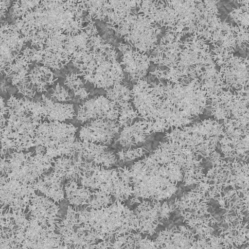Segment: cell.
<instances>
[{
	"instance_id": "cell-41",
	"label": "cell",
	"mask_w": 249,
	"mask_h": 249,
	"mask_svg": "<svg viewBox=\"0 0 249 249\" xmlns=\"http://www.w3.org/2000/svg\"><path fill=\"white\" fill-rule=\"evenodd\" d=\"M146 150L142 147L137 148H128L127 149H122L117 153L120 160L123 162L132 161L135 159L142 157Z\"/></svg>"
},
{
	"instance_id": "cell-10",
	"label": "cell",
	"mask_w": 249,
	"mask_h": 249,
	"mask_svg": "<svg viewBox=\"0 0 249 249\" xmlns=\"http://www.w3.org/2000/svg\"><path fill=\"white\" fill-rule=\"evenodd\" d=\"M45 154L51 158L61 156H79L88 162L107 168L115 165L117 159L107 145L86 141H74L62 143L46 149Z\"/></svg>"
},
{
	"instance_id": "cell-13",
	"label": "cell",
	"mask_w": 249,
	"mask_h": 249,
	"mask_svg": "<svg viewBox=\"0 0 249 249\" xmlns=\"http://www.w3.org/2000/svg\"><path fill=\"white\" fill-rule=\"evenodd\" d=\"M211 115L217 121L237 119L249 111V94L242 90H222L218 94H211Z\"/></svg>"
},
{
	"instance_id": "cell-27",
	"label": "cell",
	"mask_w": 249,
	"mask_h": 249,
	"mask_svg": "<svg viewBox=\"0 0 249 249\" xmlns=\"http://www.w3.org/2000/svg\"><path fill=\"white\" fill-rule=\"evenodd\" d=\"M42 116L50 122H64L72 119L75 116L73 105L69 104L54 103L51 99L42 95Z\"/></svg>"
},
{
	"instance_id": "cell-44",
	"label": "cell",
	"mask_w": 249,
	"mask_h": 249,
	"mask_svg": "<svg viewBox=\"0 0 249 249\" xmlns=\"http://www.w3.org/2000/svg\"><path fill=\"white\" fill-rule=\"evenodd\" d=\"M4 99L0 96V128H2L5 125L6 118L4 115L8 114V107L5 106Z\"/></svg>"
},
{
	"instance_id": "cell-31",
	"label": "cell",
	"mask_w": 249,
	"mask_h": 249,
	"mask_svg": "<svg viewBox=\"0 0 249 249\" xmlns=\"http://www.w3.org/2000/svg\"><path fill=\"white\" fill-rule=\"evenodd\" d=\"M198 236L190 249H227L231 246L220 234L218 235L209 233Z\"/></svg>"
},
{
	"instance_id": "cell-33",
	"label": "cell",
	"mask_w": 249,
	"mask_h": 249,
	"mask_svg": "<svg viewBox=\"0 0 249 249\" xmlns=\"http://www.w3.org/2000/svg\"><path fill=\"white\" fill-rule=\"evenodd\" d=\"M112 9L107 14V19L121 18L136 9L140 0H109Z\"/></svg>"
},
{
	"instance_id": "cell-22",
	"label": "cell",
	"mask_w": 249,
	"mask_h": 249,
	"mask_svg": "<svg viewBox=\"0 0 249 249\" xmlns=\"http://www.w3.org/2000/svg\"><path fill=\"white\" fill-rule=\"evenodd\" d=\"M118 49L122 53L120 62L123 71L128 74L129 81L142 79L147 73L150 65V56L141 53L129 44L119 43Z\"/></svg>"
},
{
	"instance_id": "cell-12",
	"label": "cell",
	"mask_w": 249,
	"mask_h": 249,
	"mask_svg": "<svg viewBox=\"0 0 249 249\" xmlns=\"http://www.w3.org/2000/svg\"><path fill=\"white\" fill-rule=\"evenodd\" d=\"M77 129V127L71 123L41 122L34 131L33 138L22 142L16 151H22L39 145L46 149L51 148L62 143L74 141Z\"/></svg>"
},
{
	"instance_id": "cell-35",
	"label": "cell",
	"mask_w": 249,
	"mask_h": 249,
	"mask_svg": "<svg viewBox=\"0 0 249 249\" xmlns=\"http://www.w3.org/2000/svg\"><path fill=\"white\" fill-rule=\"evenodd\" d=\"M117 104L119 106V117L117 122L120 128L131 125L135 118H139V114L134 109L131 103L120 102Z\"/></svg>"
},
{
	"instance_id": "cell-18",
	"label": "cell",
	"mask_w": 249,
	"mask_h": 249,
	"mask_svg": "<svg viewBox=\"0 0 249 249\" xmlns=\"http://www.w3.org/2000/svg\"><path fill=\"white\" fill-rule=\"evenodd\" d=\"M27 207L29 217L35 219L44 228L57 230L62 218L59 213V206L52 199L36 193L30 198Z\"/></svg>"
},
{
	"instance_id": "cell-43",
	"label": "cell",
	"mask_w": 249,
	"mask_h": 249,
	"mask_svg": "<svg viewBox=\"0 0 249 249\" xmlns=\"http://www.w3.org/2000/svg\"><path fill=\"white\" fill-rule=\"evenodd\" d=\"M52 89L53 92L51 94V98H54L59 102L69 101L72 100L68 90L60 86L59 83H57L55 89Z\"/></svg>"
},
{
	"instance_id": "cell-1",
	"label": "cell",
	"mask_w": 249,
	"mask_h": 249,
	"mask_svg": "<svg viewBox=\"0 0 249 249\" xmlns=\"http://www.w3.org/2000/svg\"><path fill=\"white\" fill-rule=\"evenodd\" d=\"M167 80L164 85L151 82L150 89L157 117L152 124L156 132L170 127L181 129L193 123L195 116L202 114L210 107V93L198 78Z\"/></svg>"
},
{
	"instance_id": "cell-24",
	"label": "cell",
	"mask_w": 249,
	"mask_h": 249,
	"mask_svg": "<svg viewBox=\"0 0 249 249\" xmlns=\"http://www.w3.org/2000/svg\"><path fill=\"white\" fill-rule=\"evenodd\" d=\"M150 86L146 79L137 80L131 89V96L139 118L152 123L157 118V113L154 107Z\"/></svg>"
},
{
	"instance_id": "cell-39",
	"label": "cell",
	"mask_w": 249,
	"mask_h": 249,
	"mask_svg": "<svg viewBox=\"0 0 249 249\" xmlns=\"http://www.w3.org/2000/svg\"><path fill=\"white\" fill-rule=\"evenodd\" d=\"M40 0H17L13 1L11 8L13 9L12 18H20L25 13L34 8Z\"/></svg>"
},
{
	"instance_id": "cell-11",
	"label": "cell",
	"mask_w": 249,
	"mask_h": 249,
	"mask_svg": "<svg viewBox=\"0 0 249 249\" xmlns=\"http://www.w3.org/2000/svg\"><path fill=\"white\" fill-rule=\"evenodd\" d=\"M196 233L184 226H175L160 231L155 241L142 238L141 234L133 233L131 249H190L196 240Z\"/></svg>"
},
{
	"instance_id": "cell-36",
	"label": "cell",
	"mask_w": 249,
	"mask_h": 249,
	"mask_svg": "<svg viewBox=\"0 0 249 249\" xmlns=\"http://www.w3.org/2000/svg\"><path fill=\"white\" fill-rule=\"evenodd\" d=\"M105 90L107 98L116 104L120 102H129L132 99L130 88L120 83H115L112 88Z\"/></svg>"
},
{
	"instance_id": "cell-34",
	"label": "cell",
	"mask_w": 249,
	"mask_h": 249,
	"mask_svg": "<svg viewBox=\"0 0 249 249\" xmlns=\"http://www.w3.org/2000/svg\"><path fill=\"white\" fill-rule=\"evenodd\" d=\"M237 2L241 6L237 8L232 7V11L228 14V16L239 29L249 30V0H237Z\"/></svg>"
},
{
	"instance_id": "cell-5",
	"label": "cell",
	"mask_w": 249,
	"mask_h": 249,
	"mask_svg": "<svg viewBox=\"0 0 249 249\" xmlns=\"http://www.w3.org/2000/svg\"><path fill=\"white\" fill-rule=\"evenodd\" d=\"M135 10L121 18L108 19L107 27L120 35L135 50L152 53L159 47L158 36L161 32V28Z\"/></svg>"
},
{
	"instance_id": "cell-8",
	"label": "cell",
	"mask_w": 249,
	"mask_h": 249,
	"mask_svg": "<svg viewBox=\"0 0 249 249\" xmlns=\"http://www.w3.org/2000/svg\"><path fill=\"white\" fill-rule=\"evenodd\" d=\"M214 64L220 67L219 84L226 90H241L249 88V58L235 56L227 49H213L211 50Z\"/></svg>"
},
{
	"instance_id": "cell-2",
	"label": "cell",
	"mask_w": 249,
	"mask_h": 249,
	"mask_svg": "<svg viewBox=\"0 0 249 249\" xmlns=\"http://www.w3.org/2000/svg\"><path fill=\"white\" fill-rule=\"evenodd\" d=\"M83 0H40L34 8L16 20L18 31L31 41V46L42 47L47 38L60 34L74 36L87 27L83 22Z\"/></svg>"
},
{
	"instance_id": "cell-14",
	"label": "cell",
	"mask_w": 249,
	"mask_h": 249,
	"mask_svg": "<svg viewBox=\"0 0 249 249\" xmlns=\"http://www.w3.org/2000/svg\"><path fill=\"white\" fill-rule=\"evenodd\" d=\"M175 211L173 205H168L166 201L161 205L160 201L142 199L134 213L139 224V233L153 235L162 219H169L171 213Z\"/></svg>"
},
{
	"instance_id": "cell-40",
	"label": "cell",
	"mask_w": 249,
	"mask_h": 249,
	"mask_svg": "<svg viewBox=\"0 0 249 249\" xmlns=\"http://www.w3.org/2000/svg\"><path fill=\"white\" fill-rule=\"evenodd\" d=\"M96 241L92 236L83 233L76 241L65 246L67 249H94Z\"/></svg>"
},
{
	"instance_id": "cell-7",
	"label": "cell",
	"mask_w": 249,
	"mask_h": 249,
	"mask_svg": "<svg viewBox=\"0 0 249 249\" xmlns=\"http://www.w3.org/2000/svg\"><path fill=\"white\" fill-rule=\"evenodd\" d=\"M28 99L21 98L11 94L7 101L8 118L6 119L7 125L1 128L0 138L10 139L13 149L17 144L24 140L33 138V132L42 120L34 116L30 111Z\"/></svg>"
},
{
	"instance_id": "cell-19",
	"label": "cell",
	"mask_w": 249,
	"mask_h": 249,
	"mask_svg": "<svg viewBox=\"0 0 249 249\" xmlns=\"http://www.w3.org/2000/svg\"><path fill=\"white\" fill-rule=\"evenodd\" d=\"M118 117V104L109 101L106 97L100 95L80 105L76 119L82 122L96 119L117 121Z\"/></svg>"
},
{
	"instance_id": "cell-25",
	"label": "cell",
	"mask_w": 249,
	"mask_h": 249,
	"mask_svg": "<svg viewBox=\"0 0 249 249\" xmlns=\"http://www.w3.org/2000/svg\"><path fill=\"white\" fill-rule=\"evenodd\" d=\"M89 162L77 156H61L53 159L52 172L63 182L65 180L77 181L86 173Z\"/></svg>"
},
{
	"instance_id": "cell-29",
	"label": "cell",
	"mask_w": 249,
	"mask_h": 249,
	"mask_svg": "<svg viewBox=\"0 0 249 249\" xmlns=\"http://www.w3.org/2000/svg\"><path fill=\"white\" fill-rule=\"evenodd\" d=\"M30 85L35 86L38 92H47L46 87L54 85L58 78H54V74L49 68L35 64L28 73Z\"/></svg>"
},
{
	"instance_id": "cell-4",
	"label": "cell",
	"mask_w": 249,
	"mask_h": 249,
	"mask_svg": "<svg viewBox=\"0 0 249 249\" xmlns=\"http://www.w3.org/2000/svg\"><path fill=\"white\" fill-rule=\"evenodd\" d=\"M74 226L97 240L110 239L115 234L139 232V224L133 210L119 200L100 209H76Z\"/></svg>"
},
{
	"instance_id": "cell-16",
	"label": "cell",
	"mask_w": 249,
	"mask_h": 249,
	"mask_svg": "<svg viewBox=\"0 0 249 249\" xmlns=\"http://www.w3.org/2000/svg\"><path fill=\"white\" fill-rule=\"evenodd\" d=\"M35 191L31 185L24 184L16 179H6L0 176V202L14 211L25 212Z\"/></svg>"
},
{
	"instance_id": "cell-21",
	"label": "cell",
	"mask_w": 249,
	"mask_h": 249,
	"mask_svg": "<svg viewBox=\"0 0 249 249\" xmlns=\"http://www.w3.org/2000/svg\"><path fill=\"white\" fill-rule=\"evenodd\" d=\"M119 128L117 121L93 120L81 126L79 136L82 141L106 145L112 142Z\"/></svg>"
},
{
	"instance_id": "cell-45",
	"label": "cell",
	"mask_w": 249,
	"mask_h": 249,
	"mask_svg": "<svg viewBox=\"0 0 249 249\" xmlns=\"http://www.w3.org/2000/svg\"><path fill=\"white\" fill-rule=\"evenodd\" d=\"M74 96H79L81 100H84L87 98L89 94V92H88L86 89L84 87H81L76 90L73 91Z\"/></svg>"
},
{
	"instance_id": "cell-42",
	"label": "cell",
	"mask_w": 249,
	"mask_h": 249,
	"mask_svg": "<svg viewBox=\"0 0 249 249\" xmlns=\"http://www.w3.org/2000/svg\"><path fill=\"white\" fill-rule=\"evenodd\" d=\"M66 75V79L64 84L73 91L76 90L79 88L83 87L82 86H84L85 84L77 73L72 72Z\"/></svg>"
},
{
	"instance_id": "cell-38",
	"label": "cell",
	"mask_w": 249,
	"mask_h": 249,
	"mask_svg": "<svg viewBox=\"0 0 249 249\" xmlns=\"http://www.w3.org/2000/svg\"><path fill=\"white\" fill-rule=\"evenodd\" d=\"M128 233L115 234L110 239L94 244V249H122V247L126 241Z\"/></svg>"
},
{
	"instance_id": "cell-28",
	"label": "cell",
	"mask_w": 249,
	"mask_h": 249,
	"mask_svg": "<svg viewBox=\"0 0 249 249\" xmlns=\"http://www.w3.org/2000/svg\"><path fill=\"white\" fill-rule=\"evenodd\" d=\"M147 123L145 120L139 121L123 127L117 141L122 146L128 148L145 142L146 135L144 132Z\"/></svg>"
},
{
	"instance_id": "cell-30",
	"label": "cell",
	"mask_w": 249,
	"mask_h": 249,
	"mask_svg": "<svg viewBox=\"0 0 249 249\" xmlns=\"http://www.w3.org/2000/svg\"><path fill=\"white\" fill-rule=\"evenodd\" d=\"M64 190L68 201L74 207L88 205L92 197L91 191L84 186H79L77 181L73 180L67 182Z\"/></svg>"
},
{
	"instance_id": "cell-23",
	"label": "cell",
	"mask_w": 249,
	"mask_h": 249,
	"mask_svg": "<svg viewBox=\"0 0 249 249\" xmlns=\"http://www.w3.org/2000/svg\"><path fill=\"white\" fill-rule=\"evenodd\" d=\"M14 60L15 63L10 65L4 71L6 77L12 78V85L16 86L18 93L34 99L36 92L29 88L31 85L28 76L29 66L32 64V62L22 51L17 54Z\"/></svg>"
},
{
	"instance_id": "cell-9",
	"label": "cell",
	"mask_w": 249,
	"mask_h": 249,
	"mask_svg": "<svg viewBox=\"0 0 249 249\" xmlns=\"http://www.w3.org/2000/svg\"><path fill=\"white\" fill-rule=\"evenodd\" d=\"M80 179L81 186L92 192L101 190L113 196L115 200L124 202L133 196L132 187L119 177L117 168L106 169L104 166L90 162Z\"/></svg>"
},
{
	"instance_id": "cell-15",
	"label": "cell",
	"mask_w": 249,
	"mask_h": 249,
	"mask_svg": "<svg viewBox=\"0 0 249 249\" xmlns=\"http://www.w3.org/2000/svg\"><path fill=\"white\" fill-rule=\"evenodd\" d=\"M29 41L15 24H0V72L4 71L12 64L23 46Z\"/></svg>"
},
{
	"instance_id": "cell-46",
	"label": "cell",
	"mask_w": 249,
	"mask_h": 249,
	"mask_svg": "<svg viewBox=\"0 0 249 249\" xmlns=\"http://www.w3.org/2000/svg\"><path fill=\"white\" fill-rule=\"evenodd\" d=\"M249 246L248 245L247 247L245 248V249H249ZM227 249H238V248L235 246L234 245L231 246L229 248Z\"/></svg>"
},
{
	"instance_id": "cell-37",
	"label": "cell",
	"mask_w": 249,
	"mask_h": 249,
	"mask_svg": "<svg viewBox=\"0 0 249 249\" xmlns=\"http://www.w3.org/2000/svg\"><path fill=\"white\" fill-rule=\"evenodd\" d=\"M113 203L111 196L101 190L92 192V197L87 208L100 209L108 206Z\"/></svg>"
},
{
	"instance_id": "cell-47",
	"label": "cell",
	"mask_w": 249,
	"mask_h": 249,
	"mask_svg": "<svg viewBox=\"0 0 249 249\" xmlns=\"http://www.w3.org/2000/svg\"><path fill=\"white\" fill-rule=\"evenodd\" d=\"M0 74H2V73H1L0 72Z\"/></svg>"
},
{
	"instance_id": "cell-6",
	"label": "cell",
	"mask_w": 249,
	"mask_h": 249,
	"mask_svg": "<svg viewBox=\"0 0 249 249\" xmlns=\"http://www.w3.org/2000/svg\"><path fill=\"white\" fill-rule=\"evenodd\" d=\"M203 37L194 32L183 41L180 46L179 54L174 64L168 70H161L156 67L149 73L159 80L174 81L191 78L190 69L196 65L206 66L214 64L210 51V46Z\"/></svg>"
},
{
	"instance_id": "cell-3",
	"label": "cell",
	"mask_w": 249,
	"mask_h": 249,
	"mask_svg": "<svg viewBox=\"0 0 249 249\" xmlns=\"http://www.w3.org/2000/svg\"><path fill=\"white\" fill-rule=\"evenodd\" d=\"M119 177L132 188L133 196L130 205L140 203L139 198L161 201L169 198L178 190L173 178L169 160L155 158L151 154L135 162L130 168H117Z\"/></svg>"
},
{
	"instance_id": "cell-20",
	"label": "cell",
	"mask_w": 249,
	"mask_h": 249,
	"mask_svg": "<svg viewBox=\"0 0 249 249\" xmlns=\"http://www.w3.org/2000/svg\"><path fill=\"white\" fill-rule=\"evenodd\" d=\"M80 77L83 78L85 84L89 82L95 88L104 90L112 88L116 83H122L124 78L122 67L116 58L106 61Z\"/></svg>"
},
{
	"instance_id": "cell-17",
	"label": "cell",
	"mask_w": 249,
	"mask_h": 249,
	"mask_svg": "<svg viewBox=\"0 0 249 249\" xmlns=\"http://www.w3.org/2000/svg\"><path fill=\"white\" fill-rule=\"evenodd\" d=\"M35 152L36 155L30 156L14 174L7 179L3 177L6 179H16L26 185L33 184L43 173L53 167V159L45 154L46 148L43 146H36Z\"/></svg>"
},
{
	"instance_id": "cell-32",
	"label": "cell",
	"mask_w": 249,
	"mask_h": 249,
	"mask_svg": "<svg viewBox=\"0 0 249 249\" xmlns=\"http://www.w3.org/2000/svg\"><path fill=\"white\" fill-rule=\"evenodd\" d=\"M85 12L94 21H102L107 17V14L112 9L109 0H83Z\"/></svg>"
},
{
	"instance_id": "cell-26",
	"label": "cell",
	"mask_w": 249,
	"mask_h": 249,
	"mask_svg": "<svg viewBox=\"0 0 249 249\" xmlns=\"http://www.w3.org/2000/svg\"><path fill=\"white\" fill-rule=\"evenodd\" d=\"M63 182L52 172L49 175L43 174L31 185L36 191L41 192L45 196L59 204L65 199Z\"/></svg>"
}]
</instances>
